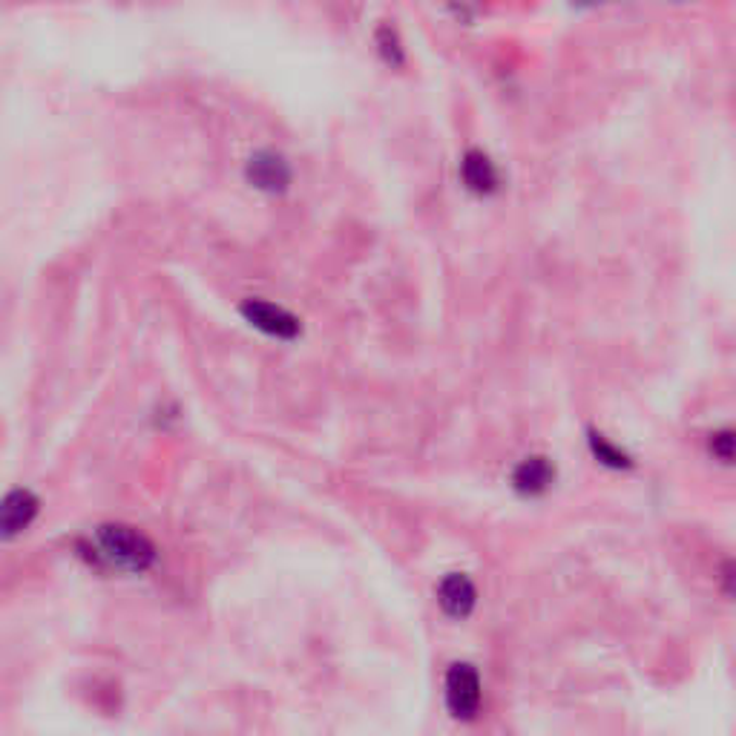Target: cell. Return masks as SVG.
I'll return each mask as SVG.
<instances>
[{"instance_id": "6da1fadb", "label": "cell", "mask_w": 736, "mask_h": 736, "mask_svg": "<svg viewBox=\"0 0 736 736\" xmlns=\"http://www.w3.org/2000/svg\"><path fill=\"white\" fill-rule=\"evenodd\" d=\"M92 561L104 567H115L122 573H144L156 561V547L148 535L127 524H104L92 538Z\"/></svg>"}, {"instance_id": "52a82bcc", "label": "cell", "mask_w": 736, "mask_h": 736, "mask_svg": "<svg viewBox=\"0 0 736 736\" xmlns=\"http://www.w3.org/2000/svg\"><path fill=\"white\" fill-rule=\"evenodd\" d=\"M460 176H464V185L478 196H492L500 188L498 167L483 150H469L460 162Z\"/></svg>"}, {"instance_id": "30bf717a", "label": "cell", "mask_w": 736, "mask_h": 736, "mask_svg": "<svg viewBox=\"0 0 736 736\" xmlns=\"http://www.w3.org/2000/svg\"><path fill=\"white\" fill-rule=\"evenodd\" d=\"M377 47H380V55H383L389 64L392 66L403 64L401 38H397V33H394L392 26H380V29H377Z\"/></svg>"}, {"instance_id": "ba28073f", "label": "cell", "mask_w": 736, "mask_h": 736, "mask_svg": "<svg viewBox=\"0 0 736 736\" xmlns=\"http://www.w3.org/2000/svg\"><path fill=\"white\" fill-rule=\"evenodd\" d=\"M553 483H556V467L549 464V458H541V455L521 460L512 472V486L526 498L544 495Z\"/></svg>"}, {"instance_id": "8992f818", "label": "cell", "mask_w": 736, "mask_h": 736, "mask_svg": "<svg viewBox=\"0 0 736 736\" xmlns=\"http://www.w3.org/2000/svg\"><path fill=\"white\" fill-rule=\"evenodd\" d=\"M437 601H441L443 613L452 616V619H467V616H472L474 601H478V589L469 581V575L452 573L441 581Z\"/></svg>"}, {"instance_id": "277c9868", "label": "cell", "mask_w": 736, "mask_h": 736, "mask_svg": "<svg viewBox=\"0 0 736 736\" xmlns=\"http://www.w3.org/2000/svg\"><path fill=\"white\" fill-rule=\"evenodd\" d=\"M38 498L29 490H12L7 498L0 500V538H15L38 516Z\"/></svg>"}, {"instance_id": "7a4b0ae2", "label": "cell", "mask_w": 736, "mask_h": 736, "mask_svg": "<svg viewBox=\"0 0 736 736\" xmlns=\"http://www.w3.org/2000/svg\"><path fill=\"white\" fill-rule=\"evenodd\" d=\"M446 705L452 716L458 720H474L481 711V676L472 664H452L446 673Z\"/></svg>"}, {"instance_id": "8fae6325", "label": "cell", "mask_w": 736, "mask_h": 736, "mask_svg": "<svg viewBox=\"0 0 736 736\" xmlns=\"http://www.w3.org/2000/svg\"><path fill=\"white\" fill-rule=\"evenodd\" d=\"M711 452H713V455H716V458H720V460H725V464H731V460H734V432H728V429H725V432H716V434H713Z\"/></svg>"}, {"instance_id": "3957f363", "label": "cell", "mask_w": 736, "mask_h": 736, "mask_svg": "<svg viewBox=\"0 0 736 736\" xmlns=\"http://www.w3.org/2000/svg\"><path fill=\"white\" fill-rule=\"evenodd\" d=\"M242 317L254 328H259L263 334L277 337V340H294L303 331V326H300V319L294 314L265 303V300H245L242 303Z\"/></svg>"}, {"instance_id": "9c48e42d", "label": "cell", "mask_w": 736, "mask_h": 736, "mask_svg": "<svg viewBox=\"0 0 736 736\" xmlns=\"http://www.w3.org/2000/svg\"><path fill=\"white\" fill-rule=\"evenodd\" d=\"M589 449H593V455H596V458L601 460L605 467H610V469H631L633 467L631 455H624L619 446H613V443L607 441L605 434L589 432Z\"/></svg>"}, {"instance_id": "5b68a950", "label": "cell", "mask_w": 736, "mask_h": 736, "mask_svg": "<svg viewBox=\"0 0 736 736\" xmlns=\"http://www.w3.org/2000/svg\"><path fill=\"white\" fill-rule=\"evenodd\" d=\"M248 181L254 188L265 190V193H282L291 185V167L279 153L274 150H263L248 162Z\"/></svg>"}]
</instances>
